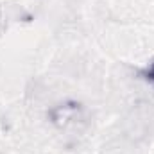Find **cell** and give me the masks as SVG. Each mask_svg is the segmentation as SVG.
Instances as JSON below:
<instances>
[{
  "mask_svg": "<svg viewBox=\"0 0 154 154\" xmlns=\"http://www.w3.org/2000/svg\"><path fill=\"white\" fill-rule=\"evenodd\" d=\"M147 77H149L151 81H154V65H152V66H151V70L147 72Z\"/></svg>",
  "mask_w": 154,
  "mask_h": 154,
  "instance_id": "6da1fadb",
  "label": "cell"
}]
</instances>
